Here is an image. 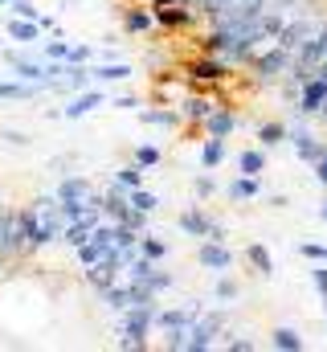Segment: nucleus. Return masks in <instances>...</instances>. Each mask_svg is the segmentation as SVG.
<instances>
[{"label":"nucleus","mask_w":327,"mask_h":352,"mask_svg":"<svg viewBox=\"0 0 327 352\" xmlns=\"http://www.w3.org/2000/svg\"><path fill=\"white\" fill-rule=\"evenodd\" d=\"M0 4H4V8H8V4H12V0H0Z\"/></svg>","instance_id":"obj_38"},{"label":"nucleus","mask_w":327,"mask_h":352,"mask_svg":"<svg viewBox=\"0 0 327 352\" xmlns=\"http://www.w3.org/2000/svg\"><path fill=\"white\" fill-rule=\"evenodd\" d=\"M213 107H217L213 90H192V94H184V102H180L176 111H180V119H184L188 131H201V123L213 115Z\"/></svg>","instance_id":"obj_5"},{"label":"nucleus","mask_w":327,"mask_h":352,"mask_svg":"<svg viewBox=\"0 0 327 352\" xmlns=\"http://www.w3.org/2000/svg\"><path fill=\"white\" fill-rule=\"evenodd\" d=\"M319 119H324V123H327V98H324V107H319Z\"/></svg>","instance_id":"obj_36"},{"label":"nucleus","mask_w":327,"mask_h":352,"mask_svg":"<svg viewBox=\"0 0 327 352\" xmlns=\"http://www.w3.org/2000/svg\"><path fill=\"white\" fill-rule=\"evenodd\" d=\"M98 107H106V94L98 87H90V90H74V98L62 107V119H86V115H94Z\"/></svg>","instance_id":"obj_11"},{"label":"nucleus","mask_w":327,"mask_h":352,"mask_svg":"<svg viewBox=\"0 0 327 352\" xmlns=\"http://www.w3.org/2000/svg\"><path fill=\"white\" fill-rule=\"evenodd\" d=\"M123 33H127V37H148V33H156V12H152V4H144V0L127 4V8H123Z\"/></svg>","instance_id":"obj_6"},{"label":"nucleus","mask_w":327,"mask_h":352,"mask_svg":"<svg viewBox=\"0 0 327 352\" xmlns=\"http://www.w3.org/2000/svg\"><path fill=\"white\" fill-rule=\"evenodd\" d=\"M238 173H249V176H262L266 173V148H242L238 152Z\"/></svg>","instance_id":"obj_19"},{"label":"nucleus","mask_w":327,"mask_h":352,"mask_svg":"<svg viewBox=\"0 0 327 352\" xmlns=\"http://www.w3.org/2000/svg\"><path fill=\"white\" fill-rule=\"evenodd\" d=\"M245 263L253 266V274H262V278L274 274V258H270V250H266L262 242H249V246H245Z\"/></svg>","instance_id":"obj_18"},{"label":"nucleus","mask_w":327,"mask_h":352,"mask_svg":"<svg viewBox=\"0 0 327 352\" xmlns=\"http://www.w3.org/2000/svg\"><path fill=\"white\" fill-rule=\"evenodd\" d=\"M196 316H201L196 303H184V307H160V311H156V328L168 336L164 349H184L188 352V336H192Z\"/></svg>","instance_id":"obj_2"},{"label":"nucleus","mask_w":327,"mask_h":352,"mask_svg":"<svg viewBox=\"0 0 327 352\" xmlns=\"http://www.w3.org/2000/svg\"><path fill=\"white\" fill-rule=\"evenodd\" d=\"M131 78H135V70L127 62H98V66H90V82H131Z\"/></svg>","instance_id":"obj_14"},{"label":"nucleus","mask_w":327,"mask_h":352,"mask_svg":"<svg viewBox=\"0 0 327 352\" xmlns=\"http://www.w3.org/2000/svg\"><path fill=\"white\" fill-rule=\"evenodd\" d=\"M139 254L152 258V263H160L164 254H168V242H160L156 234H139Z\"/></svg>","instance_id":"obj_26"},{"label":"nucleus","mask_w":327,"mask_h":352,"mask_svg":"<svg viewBox=\"0 0 327 352\" xmlns=\"http://www.w3.org/2000/svg\"><path fill=\"white\" fill-rule=\"evenodd\" d=\"M213 192H217V180H213L209 173H205V176H196V180H192V197H196V201H209Z\"/></svg>","instance_id":"obj_29"},{"label":"nucleus","mask_w":327,"mask_h":352,"mask_svg":"<svg viewBox=\"0 0 327 352\" xmlns=\"http://www.w3.org/2000/svg\"><path fill=\"white\" fill-rule=\"evenodd\" d=\"M139 123H152V127H168V131L184 127V119H180V111H176V107H148V111H139Z\"/></svg>","instance_id":"obj_16"},{"label":"nucleus","mask_w":327,"mask_h":352,"mask_svg":"<svg viewBox=\"0 0 327 352\" xmlns=\"http://www.w3.org/2000/svg\"><path fill=\"white\" fill-rule=\"evenodd\" d=\"M41 90H45V87H37V82H25V78H21V82H0V98H8V102H12V98H37Z\"/></svg>","instance_id":"obj_22"},{"label":"nucleus","mask_w":327,"mask_h":352,"mask_svg":"<svg viewBox=\"0 0 327 352\" xmlns=\"http://www.w3.org/2000/svg\"><path fill=\"white\" fill-rule=\"evenodd\" d=\"M94 58H98V54H94L90 45H74V50H70V62H78V66H90Z\"/></svg>","instance_id":"obj_32"},{"label":"nucleus","mask_w":327,"mask_h":352,"mask_svg":"<svg viewBox=\"0 0 327 352\" xmlns=\"http://www.w3.org/2000/svg\"><path fill=\"white\" fill-rule=\"evenodd\" d=\"M144 176H148V168H139V164L131 160V164H123V168L115 173V180H119L123 188H144Z\"/></svg>","instance_id":"obj_25"},{"label":"nucleus","mask_w":327,"mask_h":352,"mask_svg":"<svg viewBox=\"0 0 327 352\" xmlns=\"http://www.w3.org/2000/svg\"><path fill=\"white\" fill-rule=\"evenodd\" d=\"M115 107H119V111H139V98H131V94H123V98H115Z\"/></svg>","instance_id":"obj_34"},{"label":"nucleus","mask_w":327,"mask_h":352,"mask_svg":"<svg viewBox=\"0 0 327 352\" xmlns=\"http://www.w3.org/2000/svg\"><path fill=\"white\" fill-rule=\"evenodd\" d=\"M70 41H62V37H54V41H45L41 45V58H49V62H70Z\"/></svg>","instance_id":"obj_27"},{"label":"nucleus","mask_w":327,"mask_h":352,"mask_svg":"<svg viewBox=\"0 0 327 352\" xmlns=\"http://www.w3.org/2000/svg\"><path fill=\"white\" fill-rule=\"evenodd\" d=\"M131 160H135L139 168H148V173H152V168H160V164H164V152L156 148V144H139Z\"/></svg>","instance_id":"obj_24"},{"label":"nucleus","mask_w":327,"mask_h":352,"mask_svg":"<svg viewBox=\"0 0 327 352\" xmlns=\"http://www.w3.org/2000/svg\"><path fill=\"white\" fill-rule=\"evenodd\" d=\"M156 311H160L156 295L131 303V307L123 311V336H119V349H148V336H152V328H156Z\"/></svg>","instance_id":"obj_1"},{"label":"nucleus","mask_w":327,"mask_h":352,"mask_svg":"<svg viewBox=\"0 0 327 352\" xmlns=\"http://www.w3.org/2000/svg\"><path fill=\"white\" fill-rule=\"evenodd\" d=\"M127 197H131V209H139V213H148V217L160 209V197L148 192V188H127Z\"/></svg>","instance_id":"obj_23"},{"label":"nucleus","mask_w":327,"mask_h":352,"mask_svg":"<svg viewBox=\"0 0 327 352\" xmlns=\"http://www.w3.org/2000/svg\"><path fill=\"white\" fill-rule=\"evenodd\" d=\"M270 349H282V352H303L307 349V340L295 332V328H274L270 332Z\"/></svg>","instance_id":"obj_21"},{"label":"nucleus","mask_w":327,"mask_h":352,"mask_svg":"<svg viewBox=\"0 0 327 352\" xmlns=\"http://www.w3.org/2000/svg\"><path fill=\"white\" fill-rule=\"evenodd\" d=\"M196 263L205 266V270H213V274H225V270L234 266V250H229L225 242H217V238H201Z\"/></svg>","instance_id":"obj_8"},{"label":"nucleus","mask_w":327,"mask_h":352,"mask_svg":"<svg viewBox=\"0 0 327 352\" xmlns=\"http://www.w3.org/2000/svg\"><path fill=\"white\" fill-rule=\"evenodd\" d=\"M282 140H291V127H286L282 119H266V123L258 127V144H262V148H274V144H282Z\"/></svg>","instance_id":"obj_20"},{"label":"nucleus","mask_w":327,"mask_h":352,"mask_svg":"<svg viewBox=\"0 0 327 352\" xmlns=\"http://www.w3.org/2000/svg\"><path fill=\"white\" fill-rule=\"evenodd\" d=\"M4 33L12 37V41H25V45H33L45 29H41V21H29V16H8L4 21Z\"/></svg>","instance_id":"obj_13"},{"label":"nucleus","mask_w":327,"mask_h":352,"mask_svg":"<svg viewBox=\"0 0 327 352\" xmlns=\"http://www.w3.org/2000/svg\"><path fill=\"white\" fill-rule=\"evenodd\" d=\"M315 180H319V184L327 188V148H324V160L315 164Z\"/></svg>","instance_id":"obj_35"},{"label":"nucleus","mask_w":327,"mask_h":352,"mask_svg":"<svg viewBox=\"0 0 327 352\" xmlns=\"http://www.w3.org/2000/svg\"><path fill=\"white\" fill-rule=\"evenodd\" d=\"M327 98V74H315V78H307L299 94H295V111L299 115H319V107H324Z\"/></svg>","instance_id":"obj_9"},{"label":"nucleus","mask_w":327,"mask_h":352,"mask_svg":"<svg viewBox=\"0 0 327 352\" xmlns=\"http://www.w3.org/2000/svg\"><path fill=\"white\" fill-rule=\"evenodd\" d=\"M8 8H12V16H29V21H41V8H37L33 0H12Z\"/></svg>","instance_id":"obj_30"},{"label":"nucleus","mask_w":327,"mask_h":352,"mask_svg":"<svg viewBox=\"0 0 327 352\" xmlns=\"http://www.w3.org/2000/svg\"><path fill=\"white\" fill-rule=\"evenodd\" d=\"M156 12V29L164 33H184V29H192V4H156L152 8Z\"/></svg>","instance_id":"obj_7"},{"label":"nucleus","mask_w":327,"mask_h":352,"mask_svg":"<svg viewBox=\"0 0 327 352\" xmlns=\"http://www.w3.org/2000/svg\"><path fill=\"white\" fill-rule=\"evenodd\" d=\"M184 78H188L196 90H217L225 78H229V66H225L217 54H201V58H192V62L184 66Z\"/></svg>","instance_id":"obj_3"},{"label":"nucleus","mask_w":327,"mask_h":352,"mask_svg":"<svg viewBox=\"0 0 327 352\" xmlns=\"http://www.w3.org/2000/svg\"><path fill=\"white\" fill-rule=\"evenodd\" d=\"M213 295H217L221 303H234V299H238V283L229 278V270H225V274H217V287H213Z\"/></svg>","instance_id":"obj_28"},{"label":"nucleus","mask_w":327,"mask_h":352,"mask_svg":"<svg viewBox=\"0 0 327 352\" xmlns=\"http://www.w3.org/2000/svg\"><path fill=\"white\" fill-rule=\"evenodd\" d=\"M319 217H324V221H327V201H324V205H319Z\"/></svg>","instance_id":"obj_37"},{"label":"nucleus","mask_w":327,"mask_h":352,"mask_svg":"<svg viewBox=\"0 0 327 352\" xmlns=\"http://www.w3.org/2000/svg\"><path fill=\"white\" fill-rule=\"evenodd\" d=\"M188 238H217V242H225L229 234H225V226L217 221V217H209L205 213V205H188L184 213H180V221H176Z\"/></svg>","instance_id":"obj_4"},{"label":"nucleus","mask_w":327,"mask_h":352,"mask_svg":"<svg viewBox=\"0 0 327 352\" xmlns=\"http://www.w3.org/2000/svg\"><path fill=\"white\" fill-rule=\"evenodd\" d=\"M291 148H295V156H299V160H307V164H319V160H324V140H319V135H315V131H311V127H295V131H291Z\"/></svg>","instance_id":"obj_12"},{"label":"nucleus","mask_w":327,"mask_h":352,"mask_svg":"<svg viewBox=\"0 0 327 352\" xmlns=\"http://www.w3.org/2000/svg\"><path fill=\"white\" fill-rule=\"evenodd\" d=\"M311 283H315V291H319V299L327 295V263H319L311 270Z\"/></svg>","instance_id":"obj_33"},{"label":"nucleus","mask_w":327,"mask_h":352,"mask_svg":"<svg viewBox=\"0 0 327 352\" xmlns=\"http://www.w3.org/2000/svg\"><path fill=\"white\" fill-rule=\"evenodd\" d=\"M225 160H229L225 140L221 135H205V144H201V168H221Z\"/></svg>","instance_id":"obj_17"},{"label":"nucleus","mask_w":327,"mask_h":352,"mask_svg":"<svg viewBox=\"0 0 327 352\" xmlns=\"http://www.w3.org/2000/svg\"><path fill=\"white\" fill-rule=\"evenodd\" d=\"M238 127H242V115H238L234 107H221V102H217V107H213V115L201 123V135H221V140H229Z\"/></svg>","instance_id":"obj_10"},{"label":"nucleus","mask_w":327,"mask_h":352,"mask_svg":"<svg viewBox=\"0 0 327 352\" xmlns=\"http://www.w3.org/2000/svg\"><path fill=\"white\" fill-rule=\"evenodd\" d=\"M299 254H303V258H311V263H327V246H324V242H303V246H299Z\"/></svg>","instance_id":"obj_31"},{"label":"nucleus","mask_w":327,"mask_h":352,"mask_svg":"<svg viewBox=\"0 0 327 352\" xmlns=\"http://www.w3.org/2000/svg\"><path fill=\"white\" fill-rule=\"evenodd\" d=\"M258 192H262V180H258V176H249V173H238L229 184H225V197H229L234 205H238V201H253Z\"/></svg>","instance_id":"obj_15"}]
</instances>
